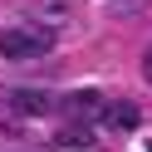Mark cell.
<instances>
[{"mask_svg": "<svg viewBox=\"0 0 152 152\" xmlns=\"http://www.w3.org/2000/svg\"><path fill=\"white\" fill-rule=\"evenodd\" d=\"M98 123H108L113 132H132L142 123V113H137V103H128V98H118V103H103V118Z\"/></svg>", "mask_w": 152, "mask_h": 152, "instance_id": "4", "label": "cell"}, {"mask_svg": "<svg viewBox=\"0 0 152 152\" xmlns=\"http://www.w3.org/2000/svg\"><path fill=\"white\" fill-rule=\"evenodd\" d=\"M54 49V30L49 25H5L0 30V59H44V54Z\"/></svg>", "mask_w": 152, "mask_h": 152, "instance_id": "1", "label": "cell"}, {"mask_svg": "<svg viewBox=\"0 0 152 152\" xmlns=\"http://www.w3.org/2000/svg\"><path fill=\"white\" fill-rule=\"evenodd\" d=\"M108 5H118V10H137L142 0H108Z\"/></svg>", "mask_w": 152, "mask_h": 152, "instance_id": "7", "label": "cell"}, {"mask_svg": "<svg viewBox=\"0 0 152 152\" xmlns=\"http://www.w3.org/2000/svg\"><path fill=\"white\" fill-rule=\"evenodd\" d=\"M5 103H10L15 113H25V118H44V113L54 108V98L44 88H10L5 93Z\"/></svg>", "mask_w": 152, "mask_h": 152, "instance_id": "3", "label": "cell"}, {"mask_svg": "<svg viewBox=\"0 0 152 152\" xmlns=\"http://www.w3.org/2000/svg\"><path fill=\"white\" fill-rule=\"evenodd\" d=\"M59 147H79L83 152V147H93V132L88 128H64L59 132Z\"/></svg>", "mask_w": 152, "mask_h": 152, "instance_id": "5", "label": "cell"}, {"mask_svg": "<svg viewBox=\"0 0 152 152\" xmlns=\"http://www.w3.org/2000/svg\"><path fill=\"white\" fill-rule=\"evenodd\" d=\"M59 108L69 113L74 123H98L103 118V98L93 88H79V93H69V98H59Z\"/></svg>", "mask_w": 152, "mask_h": 152, "instance_id": "2", "label": "cell"}, {"mask_svg": "<svg viewBox=\"0 0 152 152\" xmlns=\"http://www.w3.org/2000/svg\"><path fill=\"white\" fill-rule=\"evenodd\" d=\"M142 79L152 83V44H147V54H142Z\"/></svg>", "mask_w": 152, "mask_h": 152, "instance_id": "6", "label": "cell"}]
</instances>
